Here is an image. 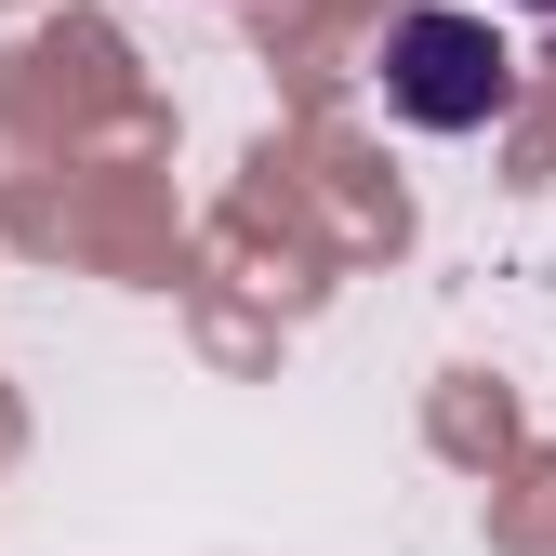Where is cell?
I'll return each instance as SVG.
<instances>
[{
  "label": "cell",
  "mask_w": 556,
  "mask_h": 556,
  "mask_svg": "<svg viewBox=\"0 0 556 556\" xmlns=\"http://www.w3.org/2000/svg\"><path fill=\"white\" fill-rule=\"evenodd\" d=\"M384 106L410 132H491L517 106V53L491 14H397L384 27Z\"/></svg>",
  "instance_id": "cell-1"
},
{
  "label": "cell",
  "mask_w": 556,
  "mask_h": 556,
  "mask_svg": "<svg viewBox=\"0 0 556 556\" xmlns=\"http://www.w3.org/2000/svg\"><path fill=\"white\" fill-rule=\"evenodd\" d=\"M530 14H556V0H530Z\"/></svg>",
  "instance_id": "cell-2"
}]
</instances>
